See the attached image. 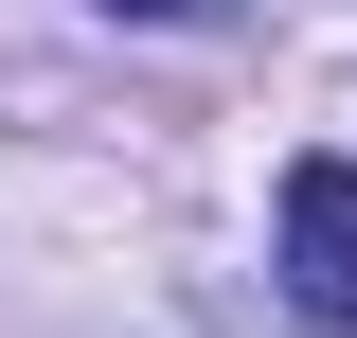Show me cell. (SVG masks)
Listing matches in <instances>:
<instances>
[{
	"label": "cell",
	"instance_id": "6da1fadb",
	"mask_svg": "<svg viewBox=\"0 0 357 338\" xmlns=\"http://www.w3.org/2000/svg\"><path fill=\"white\" fill-rule=\"evenodd\" d=\"M268 250H286V303L304 321H357V161H286Z\"/></svg>",
	"mask_w": 357,
	"mask_h": 338
},
{
	"label": "cell",
	"instance_id": "7a4b0ae2",
	"mask_svg": "<svg viewBox=\"0 0 357 338\" xmlns=\"http://www.w3.org/2000/svg\"><path fill=\"white\" fill-rule=\"evenodd\" d=\"M107 18H215V0H107Z\"/></svg>",
	"mask_w": 357,
	"mask_h": 338
}]
</instances>
